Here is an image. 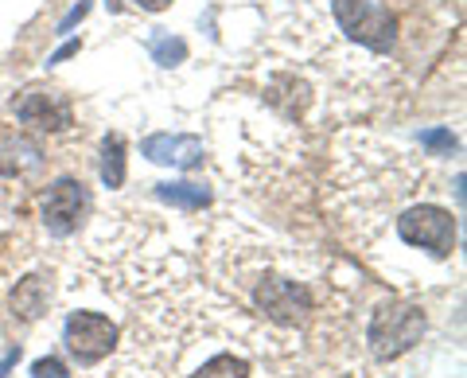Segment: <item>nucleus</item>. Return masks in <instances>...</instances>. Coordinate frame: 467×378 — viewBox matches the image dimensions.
<instances>
[{
  "label": "nucleus",
  "mask_w": 467,
  "mask_h": 378,
  "mask_svg": "<svg viewBox=\"0 0 467 378\" xmlns=\"http://www.w3.org/2000/svg\"><path fill=\"white\" fill-rule=\"evenodd\" d=\"M425 336V312L417 304H405V300H389V304H378L370 324H367V343L374 359H401L405 352H413Z\"/></svg>",
  "instance_id": "1"
},
{
  "label": "nucleus",
  "mask_w": 467,
  "mask_h": 378,
  "mask_svg": "<svg viewBox=\"0 0 467 378\" xmlns=\"http://www.w3.org/2000/svg\"><path fill=\"white\" fill-rule=\"evenodd\" d=\"M331 16L355 47H367L370 55H389L393 43H398V16L386 5H374V0H331Z\"/></svg>",
  "instance_id": "2"
},
{
  "label": "nucleus",
  "mask_w": 467,
  "mask_h": 378,
  "mask_svg": "<svg viewBox=\"0 0 467 378\" xmlns=\"http://www.w3.org/2000/svg\"><path fill=\"white\" fill-rule=\"evenodd\" d=\"M398 238L405 246H420L432 257H451V250H456V219L436 203H420V207H409L398 219Z\"/></svg>",
  "instance_id": "3"
},
{
  "label": "nucleus",
  "mask_w": 467,
  "mask_h": 378,
  "mask_svg": "<svg viewBox=\"0 0 467 378\" xmlns=\"http://www.w3.org/2000/svg\"><path fill=\"white\" fill-rule=\"evenodd\" d=\"M63 343L70 347V355H75L82 367H94V362H101L117 347V324L109 316H101V312L78 309V312L67 316Z\"/></svg>",
  "instance_id": "4"
},
{
  "label": "nucleus",
  "mask_w": 467,
  "mask_h": 378,
  "mask_svg": "<svg viewBox=\"0 0 467 378\" xmlns=\"http://www.w3.org/2000/svg\"><path fill=\"white\" fill-rule=\"evenodd\" d=\"M12 118H20L32 129H47V133H63L75 121V110H70V98L63 90H51V86H27L12 98Z\"/></svg>",
  "instance_id": "5"
},
{
  "label": "nucleus",
  "mask_w": 467,
  "mask_h": 378,
  "mask_svg": "<svg viewBox=\"0 0 467 378\" xmlns=\"http://www.w3.org/2000/svg\"><path fill=\"white\" fill-rule=\"evenodd\" d=\"M86 211H90V192H86L82 180L63 176L43 195V223H47V235H55V238L75 235L86 219Z\"/></svg>",
  "instance_id": "6"
},
{
  "label": "nucleus",
  "mask_w": 467,
  "mask_h": 378,
  "mask_svg": "<svg viewBox=\"0 0 467 378\" xmlns=\"http://www.w3.org/2000/svg\"><path fill=\"white\" fill-rule=\"evenodd\" d=\"M140 152L152 164H168V168H199L207 160V144L199 137H171V133H156L140 144Z\"/></svg>",
  "instance_id": "7"
},
{
  "label": "nucleus",
  "mask_w": 467,
  "mask_h": 378,
  "mask_svg": "<svg viewBox=\"0 0 467 378\" xmlns=\"http://www.w3.org/2000/svg\"><path fill=\"white\" fill-rule=\"evenodd\" d=\"M39 168H43V156H39V149H36L32 141L16 137L8 149H0V172H5V176L27 180V176H36Z\"/></svg>",
  "instance_id": "8"
},
{
  "label": "nucleus",
  "mask_w": 467,
  "mask_h": 378,
  "mask_svg": "<svg viewBox=\"0 0 467 378\" xmlns=\"http://www.w3.org/2000/svg\"><path fill=\"white\" fill-rule=\"evenodd\" d=\"M156 199L180 211H202L211 203V192L202 184H156Z\"/></svg>",
  "instance_id": "9"
},
{
  "label": "nucleus",
  "mask_w": 467,
  "mask_h": 378,
  "mask_svg": "<svg viewBox=\"0 0 467 378\" xmlns=\"http://www.w3.org/2000/svg\"><path fill=\"white\" fill-rule=\"evenodd\" d=\"M101 184L106 187L125 184V137L121 133H109L101 141Z\"/></svg>",
  "instance_id": "10"
},
{
  "label": "nucleus",
  "mask_w": 467,
  "mask_h": 378,
  "mask_svg": "<svg viewBox=\"0 0 467 378\" xmlns=\"http://www.w3.org/2000/svg\"><path fill=\"white\" fill-rule=\"evenodd\" d=\"M47 285H43L39 278H27L16 285V297H12V309H16L24 320H39L43 312H47Z\"/></svg>",
  "instance_id": "11"
},
{
  "label": "nucleus",
  "mask_w": 467,
  "mask_h": 378,
  "mask_svg": "<svg viewBox=\"0 0 467 378\" xmlns=\"http://www.w3.org/2000/svg\"><path fill=\"white\" fill-rule=\"evenodd\" d=\"M192 378H250V359L234 355V352H218L202 362Z\"/></svg>",
  "instance_id": "12"
},
{
  "label": "nucleus",
  "mask_w": 467,
  "mask_h": 378,
  "mask_svg": "<svg viewBox=\"0 0 467 378\" xmlns=\"http://www.w3.org/2000/svg\"><path fill=\"white\" fill-rule=\"evenodd\" d=\"M149 55H152V63H160V67H180L187 59V43L180 36H152L149 39Z\"/></svg>",
  "instance_id": "13"
},
{
  "label": "nucleus",
  "mask_w": 467,
  "mask_h": 378,
  "mask_svg": "<svg viewBox=\"0 0 467 378\" xmlns=\"http://www.w3.org/2000/svg\"><path fill=\"white\" fill-rule=\"evenodd\" d=\"M420 144H425L432 156H451V152H460V141L451 137V129H420Z\"/></svg>",
  "instance_id": "14"
},
{
  "label": "nucleus",
  "mask_w": 467,
  "mask_h": 378,
  "mask_svg": "<svg viewBox=\"0 0 467 378\" xmlns=\"http://www.w3.org/2000/svg\"><path fill=\"white\" fill-rule=\"evenodd\" d=\"M32 378H70V371L55 355H47V359H36L32 362Z\"/></svg>",
  "instance_id": "15"
},
{
  "label": "nucleus",
  "mask_w": 467,
  "mask_h": 378,
  "mask_svg": "<svg viewBox=\"0 0 467 378\" xmlns=\"http://www.w3.org/2000/svg\"><path fill=\"white\" fill-rule=\"evenodd\" d=\"M86 12H90V0H78V5L70 8L63 20H58V27H55V32H58V36H67L70 27H75V24H82V20H86Z\"/></svg>",
  "instance_id": "16"
},
{
  "label": "nucleus",
  "mask_w": 467,
  "mask_h": 378,
  "mask_svg": "<svg viewBox=\"0 0 467 378\" xmlns=\"http://www.w3.org/2000/svg\"><path fill=\"white\" fill-rule=\"evenodd\" d=\"M20 355H24V352H20V343H16V347H8V355L0 359V378H8V371L20 362Z\"/></svg>",
  "instance_id": "17"
},
{
  "label": "nucleus",
  "mask_w": 467,
  "mask_h": 378,
  "mask_svg": "<svg viewBox=\"0 0 467 378\" xmlns=\"http://www.w3.org/2000/svg\"><path fill=\"white\" fill-rule=\"evenodd\" d=\"M78 47H82V43H78V39H70V43H63V47H58V51L51 55L47 63H63V59H70V55H78Z\"/></svg>",
  "instance_id": "18"
},
{
  "label": "nucleus",
  "mask_w": 467,
  "mask_h": 378,
  "mask_svg": "<svg viewBox=\"0 0 467 378\" xmlns=\"http://www.w3.org/2000/svg\"><path fill=\"white\" fill-rule=\"evenodd\" d=\"M133 5H137V8H144V12H164V8L171 5V0H133Z\"/></svg>",
  "instance_id": "19"
}]
</instances>
